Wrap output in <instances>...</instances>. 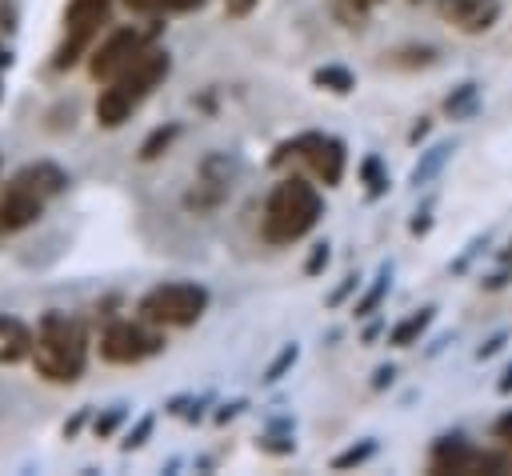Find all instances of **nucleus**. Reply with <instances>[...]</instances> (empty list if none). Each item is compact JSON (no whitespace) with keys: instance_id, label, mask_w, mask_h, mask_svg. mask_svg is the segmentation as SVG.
Listing matches in <instances>:
<instances>
[{"instance_id":"f257e3e1","label":"nucleus","mask_w":512,"mask_h":476,"mask_svg":"<svg viewBox=\"0 0 512 476\" xmlns=\"http://www.w3.org/2000/svg\"><path fill=\"white\" fill-rule=\"evenodd\" d=\"M32 364H36V376H44L48 384H76L84 376V364H88L84 328L64 312H48L36 328Z\"/></svg>"},{"instance_id":"f03ea898","label":"nucleus","mask_w":512,"mask_h":476,"mask_svg":"<svg viewBox=\"0 0 512 476\" xmlns=\"http://www.w3.org/2000/svg\"><path fill=\"white\" fill-rule=\"evenodd\" d=\"M168 68H172L168 52H164V48H148V52L136 56L132 68H124L116 80H108V88H104L100 100H96V120H100V128H120L124 120H132V112H136V108L148 100V92L168 76Z\"/></svg>"},{"instance_id":"7ed1b4c3","label":"nucleus","mask_w":512,"mask_h":476,"mask_svg":"<svg viewBox=\"0 0 512 476\" xmlns=\"http://www.w3.org/2000/svg\"><path fill=\"white\" fill-rule=\"evenodd\" d=\"M320 212H324L320 192H316L304 176H284V180L268 192L260 232H264L268 244H292V240H300L304 232L316 228Z\"/></svg>"},{"instance_id":"20e7f679","label":"nucleus","mask_w":512,"mask_h":476,"mask_svg":"<svg viewBox=\"0 0 512 476\" xmlns=\"http://www.w3.org/2000/svg\"><path fill=\"white\" fill-rule=\"evenodd\" d=\"M208 308V288L196 284V280H168V284H156L152 292L140 296L136 312L140 320L156 324V328H188L204 316Z\"/></svg>"},{"instance_id":"39448f33","label":"nucleus","mask_w":512,"mask_h":476,"mask_svg":"<svg viewBox=\"0 0 512 476\" xmlns=\"http://www.w3.org/2000/svg\"><path fill=\"white\" fill-rule=\"evenodd\" d=\"M152 36H156V28H132V24L108 32V36L92 48V56H88V72H92V80H100V84L116 80L124 68L136 64L140 52L152 48Z\"/></svg>"},{"instance_id":"423d86ee","label":"nucleus","mask_w":512,"mask_h":476,"mask_svg":"<svg viewBox=\"0 0 512 476\" xmlns=\"http://www.w3.org/2000/svg\"><path fill=\"white\" fill-rule=\"evenodd\" d=\"M288 156H304L308 168L320 176L324 188H336V184L344 180V140H336V136H324V132L292 136V140H284V144L272 152V164L280 168Z\"/></svg>"},{"instance_id":"0eeeda50","label":"nucleus","mask_w":512,"mask_h":476,"mask_svg":"<svg viewBox=\"0 0 512 476\" xmlns=\"http://www.w3.org/2000/svg\"><path fill=\"white\" fill-rule=\"evenodd\" d=\"M432 472H456V476H476V472H508L512 460L500 456V452H488V448H476L468 444L460 432L452 436H440L432 444Z\"/></svg>"},{"instance_id":"6e6552de","label":"nucleus","mask_w":512,"mask_h":476,"mask_svg":"<svg viewBox=\"0 0 512 476\" xmlns=\"http://www.w3.org/2000/svg\"><path fill=\"white\" fill-rule=\"evenodd\" d=\"M160 348H164V336L156 332V324L148 328V320H144V324H136V320H116V324H108L104 336H100V356H104L108 364H140V360L156 356Z\"/></svg>"},{"instance_id":"1a4fd4ad","label":"nucleus","mask_w":512,"mask_h":476,"mask_svg":"<svg viewBox=\"0 0 512 476\" xmlns=\"http://www.w3.org/2000/svg\"><path fill=\"white\" fill-rule=\"evenodd\" d=\"M108 4L112 0H72L64 12V44L56 48L52 68H72L80 48L100 32V24L108 20Z\"/></svg>"},{"instance_id":"9d476101","label":"nucleus","mask_w":512,"mask_h":476,"mask_svg":"<svg viewBox=\"0 0 512 476\" xmlns=\"http://www.w3.org/2000/svg\"><path fill=\"white\" fill-rule=\"evenodd\" d=\"M44 204H48L44 192H36L20 176H12L8 188H4V196H0V232H20V228L36 224L40 212H44Z\"/></svg>"},{"instance_id":"9b49d317","label":"nucleus","mask_w":512,"mask_h":476,"mask_svg":"<svg viewBox=\"0 0 512 476\" xmlns=\"http://www.w3.org/2000/svg\"><path fill=\"white\" fill-rule=\"evenodd\" d=\"M440 16L460 32H488L500 20V0H440Z\"/></svg>"},{"instance_id":"f8f14e48","label":"nucleus","mask_w":512,"mask_h":476,"mask_svg":"<svg viewBox=\"0 0 512 476\" xmlns=\"http://www.w3.org/2000/svg\"><path fill=\"white\" fill-rule=\"evenodd\" d=\"M36 332L28 324H20L16 316H0V364H16L24 356H32Z\"/></svg>"},{"instance_id":"ddd939ff","label":"nucleus","mask_w":512,"mask_h":476,"mask_svg":"<svg viewBox=\"0 0 512 476\" xmlns=\"http://www.w3.org/2000/svg\"><path fill=\"white\" fill-rule=\"evenodd\" d=\"M432 320H436V308H432V304H424L420 312H412V316H404L400 324H392V328H388V344H392V348H412V344L428 332V324H432Z\"/></svg>"},{"instance_id":"4468645a","label":"nucleus","mask_w":512,"mask_h":476,"mask_svg":"<svg viewBox=\"0 0 512 476\" xmlns=\"http://www.w3.org/2000/svg\"><path fill=\"white\" fill-rule=\"evenodd\" d=\"M452 152H456V140H440V144H432L424 156H420V164L412 168V184L420 188V184H428L448 160H452Z\"/></svg>"},{"instance_id":"2eb2a0df","label":"nucleus","mask_w":512,"mask_h":476,"mask_svg":"<svg viewBox=\"0 0 512 476\" xmlns=\"http://www.w3.org/2000/svg\"><path fill=\"white\" fill-rule=\"evenodd\" d=\"M312 84H316V88H328V92H336V96H344V92L356 88V76H352L348 68H340V64H324V68L312 72Z\"/></svg>"},{"instance_id":"dca6fc26","label":"nucleus","mask_w":512,"mask_h":476,"mask_svg":"<svg viewBox=\"0 0 512 476\" xmlns=\"http://www.w3.org/2000/svg\"><path fill=\"white\" fill-rule=\"evenodd\" d=\"M204 0H124L128 12H140V16H160V12H192L200 8Z\"/></svg>"},{"instance_id":"f3484780","label":"nucleus","mask_w":512,"mask_h":476,"mask_svg":"<svg viewBox=\"0 0 512 476\" xmlns=\"http://www.w3.org/2000/svg\"><path fill=\"white\" fill-rule=\"evenodd\" d=\"M444 112H448L452 120H456V116H472V112H476V84H472V80L460 84V88L444 100Z\"/></svg>"},{"instance_id":"a211bd4d","label":"nucleus","mask_w":512,"mask_h":476,"mask_svg":"<svg viewBox=\"0 0 512 476\" xmlns=\"http://www.w3.org/2000/svg\"><path fill=\"white\" fill-rule=\"evenodd\" d=\"M388 280H392V268L384 264V268L376 272V284H372V288H368V292L356 300V308H352V312H356V316H368V312H372V308L384 300V292H388Z\"/></svg>"},{"instance_id":"6ab92c4d","label":"nucleus","mask_w":512,"mask_h":476,"mask_svg":"<svg viewBox=\"0 0 512 476\" xmlns=\"http://www.w3.org/2000/svg\"><path fill=\"white\" fill-rule=\"evenodd\" d=\"M360 176H364V184H368V196H384V192H388V172H384L380 156H364Z\"/></svg>"},{"instance_id":"aec40b11","label":"nucleus","mask_w":512,"mask_h":476,"mask_svg":"<svg viewBox=\"0 0 512 476\" xmlns=\"http://www.w3.org/2000/svg\"><path fill=\"white\" fill-rule=\"evenodd\" d=\"M376 456V440H360V444H352L348 452H340L336 460H332V468L340 472V468H356V464H364V460H372Z\"/></svg>"},{"instance_id":"412c9836","label":"nucleus","mask_w":512,"mask_h":476,"mask_svg":"<svg viewBox=\"0 0 512 476\" xmlns=\"http://www.w3.org/2000/svg\"><path fill=\"white\" fill-rule=\"evenodd\" d=\"M172 140H176V124H168V128H156V132H152V136L140 144V160H156V156H160V152H164Z\"/></svg>"},{"instance_id":"4be33fe9","label":"nucleus","mask_w":512,"mask_h":476,"mask_svg":"<svg viewBox=\"0 0 512 476\" xmlns=\"http://www.w3.org/2000/svg\"><path fill=\"white\" fill-rule=\"evenodd\" d=\"M296 356H300V348H296V344H288V348H284V352H280V356H276V360L268 364L264 380H268V384H276V380H280V376H284V372H288V368L296 364Z\"/></svg>"},{"instance_id":"5701e85b","label":"nucleus","mask_w":512,"mask_h":476,"mask_svg":"<svg viewBox=\"0 0 512 476\" xmlns=\"http://www.w3.org/2000/svg\"><path fill=\"white\" fill-rule=\"evenodd\" d=\"M120 420H124V404H116V408H108V412H104V416L96 420V436H100V440H104V436H112V428H116Z\"/></svg>"},{"instance_id":"b1692460","label":"nucleus","mask_w":512,"mask_h":476,"mask_svg":"<svg viewBox=\"0 0 512 476\" xmlns=\"http://www.w3.org/2000/svg\"><path fill=\"white\" fill-rule=\"evenodd\" d=\"M504 344H508V332H496V336H488V340L476 348V360H488V356H496Z\"/></svg>"},{"instance_id":"393cba45","label":"nucleus","mask_w":512,"mask_h":476,"mask_svg":"<svg viewBox=\"0 0 512 476\" xmlns=\"http://www.w3.org/2000/svg\"><path fill=\"white\" fill-rule=\"evenodd\" d=\"M148 432H152V416H144V420H140V424H136V428L128 432V440H124V448H140V444L148 440Z\"/></svg>"},{"instance_id":"a878e982","label":"nucleus","mask_w":512,"mask_h":476,"mask_svg":"<svg viewBox=\"0 0 512 476\" xmlns=\"http://www.w3.org/2000/svg\"><path fill=\"white\" fill-rule=\"evenodd\" d=\"M324 264H328V244H316V248H312V256H308V264H304V272H308V276H316Z\"/></svg>"},{"instance_id":"bb28decb","label":"nucleus","mask_w":512,"mask_h":476,"mask_svg":"<svg viewBox=\"0 0 512 476\" xmlns=\"http://www.w3.org/2000/svg\"><path fill=\"white\" fill-rule=\"evenodd\" d=\"M392 376H396V368H392V364H380V368H376V376H372V388H388V384H392Z\"/></svg>"},{"instance_id":"cd10ccee","label":"nucleus","mask_w":512,"mask_h":476,"mask_svg":"<svg viewBox=\"0 0 512 476\" xmlns=\"http://www.w3.org/2000/svg\"><path fill=\"white\" fill-rule=\"evenodd\" d=\"M224 8H228V16H248L256 8V0H224Z\"/></svg>"},{"instance_id":"c85d7f7f","label":"nucleus","mask_w":512,"mask_h":476,"mask_svg":"<svg viewBox=\"0 0 512 476\" xmlns=\"http://www.w3.org/2000/svg\"><path fill=\"white\" fill-rule=\"evenodd\" d=\"M352 288H356V276H348V280H344V284H340V288H336V292L328 296V304H340V300H344V296H348Z\"/></svg>"},{"instance_id":"c756f323","label":"nucleus","mask_w":512,"mask_h":476,"mask_svg":"<svg viewBox=\"0 0 512 476\" xmlns=\"http://www.w3.org/2000/svg\"><path fill=\"white\" fill-rule=\"evenodd\" d=\"M428 228H432V216H428V208H424V212H416V220H412V232L420 236V232H428Z\"/></svg>"},{"instance_id":"7c9ffc66","label":"nucleus","mask_w":512,"mask_h":476,"mask_svg":"<svg viewBox=\"0 0 512 476\" xmlns=\"http://www.w3.org/2000/svg\"><path fill=\"white\" fill-rule=\"evenodd\" d=\"M240 408H244V400H232V404H224V408H220V412H216V420H220V424H224V420H232V416H236V412H240Z\"/></svg>"},{"instance_id":"2f4dec72","label":"nucleus","mask_w":512,"mask_h":476,"mask_svg":"<svg viewBox=\"0 0 512 476\" xmlns=\"http://www.w3.org/2000/svg\"><path fill=\"white\" fill-rule=\"evenodd\" d=\"M496 392H504V396L512 392V364H508V368H504V376L496 380Z\"/></svg>"},{"instance_id":"473e14b6","label":"nucleus","mask_w":512,"mask_h":476,"mask_svg":"<svg viewBox=\"0 0 512 476\" xmlns=\"http://www.w3.org/2000/svg\"><path fill=\"white\" fill-rule=\"evenodd\" d=\"M496 432H500V436H508V444H512V416H504V420L496 424Z\"/></svg>"},{"instance_id":"72a5a7b5","label":"nucleus","mask_w":512,"mask_h":476,"mask_svg":"<svg viewBox=\"0 0 512 476\" xmlns=\"http://www.w3.org/2000/svg\"><path fill=\"white\" fill-rule=\"evenodd\" d=\"M420 136H428V120H420V124H416V128H412V136H408V140H412V144H416V140H420Z\"/></svg>"},{"instance_id":"f704fd0d","label":"nucleus","mask_w":512,"mask_h":476,"mask_svg":"<svg viewBox=\"0 0 512 476\" xmlns=\"http://www.w3.org/2000/svg\"><path fill=\"white\" fill-rule=\"evenodd\" d=\"M356 8H372V4H380V0H352Z\"/></svg>"},{"instance_id":"c9c22d12","label":"nucleus","mask_w":512,"mask_h":476,"mask_svg":"<svg viewBox=\"0 0 512 476\" xmlns=\"http://www.w3.org/2000/svg\"><path fill=\"white\" fill-rule=\"evenodd\" d=\"M0 68H8V52H0Z\"/></svg>"},{"instance_id":"e433bc0d","label":"nucleus","mask_w":512,"mask_h":476,"mask_svg":"<svg viewBox=\"0 0 512 476\" xmlns=\"http://www.w3.org/2000/svg\"><path fill=\"white\" fill-rule=\"evenodd\" d=\"M504 260H508V264H512V248H508V252H504Z\"/></svg>"}]
</instances>
